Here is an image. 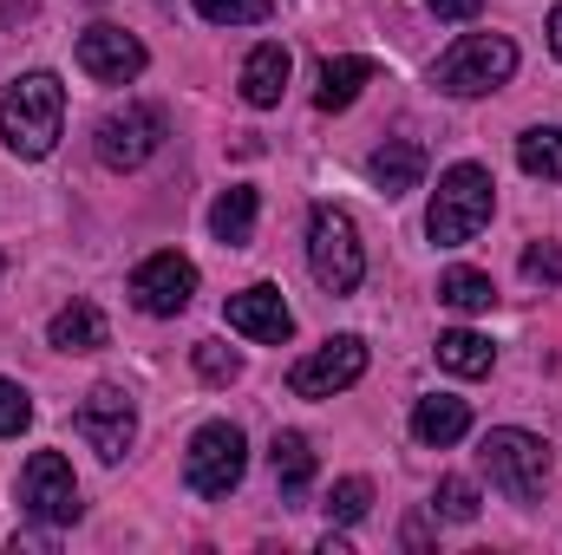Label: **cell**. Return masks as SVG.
I'll return each mask as SVG.
<instances>
[{"label": "cell", "mask_w": 562, "mask_h": 555, "mask_svg": "<svg viewBox=\"0 0 562 555\" xmlns=\"http://www.w3.org/2000/svg\"><path fill=\"white\" fill-rule=\"evenodd\" d=\"M517 163L543 183H562V125H530L517 138Z\"/></svg>", "instance_id": "7402d4cb"}, {"label": "cell", "mask_w": 562, "mask_h": 555, "mask_svg": "<svg viewBox=\"0 0 562 555\" xmlns=\"http://www.w3.org/2000/svg\"><path fill=\"white\" fill-rule=\"evenodd\" d=\"M223 320H229L236 333H249V340H262V347H281V340L294 333V314H288V301H281V287H269V281H256V287H243V294H229V307H223Z\"/></svg>", "instance_id": "4fadbf2b"}, {"label": "cell", "mask_w": 562, "mask_h": 555, "mask_svg": "<svg viewBox=\"0 0 562 555\" xmlns=\"http://www.w3.org/2000/svg\"><path fill=\"white\" fill-rule=\"evenodd\" d=\"M0 275H7V262H0Z\"/></svg>", "instance_id": "1f68e13d"}, {"label": "cell", "mask_w": 562, "mask_h": 555, "mask_svg": "<svg viewBox=\"0 0 562 555\" xmlns=\"http://www.w3.org/2000/svg\"><path fill=\"white\" fill-rule=\"evenodd\" d=\"M72 424H79V438H86L105 464H119V457L138 444V406H132L125 386H92Z\"/></svg>", "instance_id": "30bf717a"}, {"label": "cell", "mask_w": 562, "mask_h": 555, "mask_svg": "<svg viewBox=\"0 0 562 555\" xmlns=\"http://www.w3.org/2000/svg\"><path fill=\"white\" fill-rule=\"evenodd\" d=\"M373 79H380V66H373V59H360V53H340V59H327V66H321L314 105H321V112H347V105H353V99H360Z\"/></svg>", "instance_id": "9a60e30c"}, {"label": "cell", "mask_w": 562, "mask_h": 555, "mask_svg": "<svg viewBox=\"0 0 562 555\" xmlns=\"http://www.w3.org/2000/svg\"><path fill=\"white\" fill-rule=\"evenodd\" d=\"M438 366L458 373V380H484L497 366V347L484 333H471V327H451V333H438Z\"/></svg>", "instance_id": "ffe728a7"}, {"label": "cell", "mask_w": 562, "mask_h": 555, "mask_svg": "<svg viewBox=\"0 0 562 555\" xmlns=\"http://www.w3.org/2000/svg\"><path fill=\"white\" fill-rule=\"evenodd\" d=\"M360 373H367V340H360V333H334L327 347H314L307 360H294L288 393H294V399H334V393H347Z\"/></svg>", "instance_id": "9c48e42d"}, {"label": "cell", "mask_w": 562, "mask_h": 555, "mask_svg": "<svg viewBox=\"0 0 562 555\" xmlns=\"http://www.w3.org/2000/svg\"><path fill=\"white\" fill-rule=\"evenodd\" d=\"M288 72H294L288 46H281V39H262V46H256V53L243 59V99H249L256 112L281 105V92H288Z\"/></svg>", "instance_id": "5bb4252c"}, {"label": "cell", "mask_w": 562, "mask_h": 555, "mask_svg": "<svg viewBox=\"0 0 562 555\" xmlns=\"http://www.w3.org/2000/svg\"><path fill=\"white\" fill-rule=\"evenodd\" d=\"M196 13L210 26H262L269 20V0H196Z\"/></svg>", "instance_id": "4316f807"}, {"label": "cell", "mask_w": 562, "mask_h": 555, "mask_svg": "<svg viewBox=\"0 0 562 555\" xmlns=\"http://www.w3.org/2000/svg\"><path fill=\"white\" fill-rule=\"evenodd\" d=\"M144 59H150L144 39L138 33H125V26H112V20H99V26L79 33V66H86V79H99V86H125V79H138Z\"/></svg>", "instance_id": "7c38bea8"}, {"label": "cell", "mask_w": 562, "mask_h": 555, "mask_svg": "<svg viewBox=\"0 0 562 555\" xmlns=\"http://www.w3.org/2000/svg\"><path fill=\"white\" fill-rule=\"evenodd\" d=\"M367 177H373L386 196H406V190L425 183V150L413 138H386L373 157H367Z\"/></svg>", "instance_id": "2e32d148"}, {"label": "cell", "mask_w": 562, "mask_h": 555, "mask_svg": "<svg viewBox=\"0 0 562 555\" xmlns=\"http://www.w3.org/2000/svg\"><path fill=\"white\" fill-rule=\"evenodd\" d=\"M438 301L458 307V314H484V307L497 301V287H491L484 269H445V275H438Z\"/></svg>", "instance_id": "603a6c76"}, {"label": "cell", "mask_w": 562, "mask_h": 555, "mask_svg": "<svg viewBox=\"0 0 562 555\" xmlns=\"http://www.w3.org/2000/svg\"><path fill=\"white\" fill-rule=\"evenodd\" d=\"M20 510L33 523H46V530H59V523L79 517V477H72V464L59 451H33L26 457V471H20Z\"/></svg>", "instance_id": "52a82bcc"}, {"label": "cell", "mask_w": 562, "mask_h": 555, "mask_svg": "<svg viewBox=\"0 0 562 555\" xmlns=\"http://www.w3.org/2000/svg\"><path fill=\"white\" fill-rule=\"evenodd\" d=\"M46 340H53L59 353H99V347H105V314H99L92 301H72V307L53 314Z\"/></svg>", "instance_id": "d6986e66"}, {"label": "cell", "mask_w": 562, "mask_h": 555, "mask_svg": "<svg viewBox=\"0 0 562 555\" xmlns=\"http://www.w3.org/2000/svg\"><path fill=\"white\" fill-rule=\"evenodd\" d=\"M307 269L327 294H353L367 281V249H360V229H353L347 209L314 203V216H307Z\"/></svg>", "instance_id": "277c9868"}, {"label": "cell", "mask_w": 562, "mask_h": 555, "mask_svg": "<svg viewBox=\"0 0 562 555\" xmlns=\"http://www.w3.org/2000/svg\"><path fill=\"white\" fill-rule=\"evenodd\" d=\"M431 510H438L445 523H477V484H471V477H438Z\"/></svg>", "instance_id": "cb8c5ba5"}, {"label": "cell", "mask_w": 562, "mask_h": 555, "mask_svg": "<svg viewBox=\"0 0 562 555\" xmlns=\"http://www.w3.org/2000/svg\"><path fill=\"white\" fill-rule=\"evenodd\" d=\"M183 477H190V490H196V497H229V490L249 477V438H243L229 418L203 424V431L190 438Z\"/></svg>", "instance_id": "8992f818"}, {"label": "cell", "mask_w": 562, "mask_h": 555, "mask_svg": "<svg viewBox=\"0 0 562 555\" xmlns=\"http://www.w3.org/2000/svg\"><path fill=\"white\" fill-rule=\"evenodd\" d=\"M269 464H276L281 497H301V490L314 484V444H307L301 431H276V444H269Z\"/></svg>", "instance_id": "44dd1931"}, {"label": "cell", "mask_w": 562, "mask_h": 555, "mask_svg": "<svg viewBox=\"0 0 562 555\" xmlns=\"http://www.w3.org/2000/svg\"><path fill=\"white\" fill-rule=\"evenodd\" d=\"M196 373L210 380V386H229V380H243V353H229L223 340H196Z\"/></svg>", "instance_id": "484cf974"}, {"label": "cell", "mask_w": 562, "mask_h": 555, "mask_svg": "<svg viewBox=\"0 0 562 555\" xmlns=\"http://www.w3.org/2000/svg\"><path fill=\"white\" fill-rule=\"evenodd\" d=\"M425 7H431L438 20H471V13H477L484 0H425Z\"/></svg>", "instance_id": "f546056e"}, {"label": "cell", "mask_w": 562, "mask_h": 555, "mask_svg": "<svg viewBox=\"0 0 562 555\" xmlns=\"http://www.w3.org/2000/svg\"><path fill=\"white\" fill-rule=\"evenodd\" d=\"M256 190L249 183H236V190H223L216 203H210V236L223 242V249H249L256 242Z\"/></svg>", "instance_id": "ac0fdd59"}, {"label": "cell", "mask_w": 562, "mask_h": 555, "mask_svg": "<svg viewBox=\"0 0 562 555\" xmlns=\"http://www.w3.org/2000/svg\"><path fill=\"white\" fill-rule=\"evenodd\" d=\"M491 209H497L491 170H484V163H451V170L438 177L431 209H425V236H431L438 249H464V242L491 223Z\"/></svg>", "instance_id": "7a4b0ae2"}, {"label": "cell", "mask_w": 562, "mask_h": 555, "mask_svg": "<svg viewBox=\"0 0 562 555\" xmlns=\"http://www.w3.org/2000/svg\"><path fill=\"white\" fill-rule=\"evenodd\" d=\"M59 132H66V86L53 72H20L7 86V99H0V138H7V150L40 163V157H53Z\"/></svg>", "instance_id": "6da1fadb"}, {"label": "cell", "mask_w": 562, "mask_h": 555, "mask_svg": "<svg viewBox=\"0 0 562 555\" xmlns=\"http://www.w3.org/2000/svg\"><path fill=\"white\" fill-rule=\"evenodd\" d=\"M157 144H164V112L157 105H119L92 132V150H99L105 170H138V163L157 157Z\"/></svg>", "instance_id": "ba28073f"}, {"label": "cell", "mask_w": 562, "mask_h": 555, "mask_svg": "<svg viewBox=\"0 0 562 555\" xmlns=\"http://www.w3.org/2000/svg\"><path fill=\"white\" fill-rule=\"evenodd\" d=\"M517 72V39L510 33H464L445 59H438V92H451V99H484V92H497L504 79Z\"/></svg>", "instance_id": "5b68a950"}, {"label": "cell", "mask_w": 562, "mask_h": 555, "mask_svg": "<svg viewBox=\"0 0 562 555\" xmlns=\"http://www.w3.org/2000/svg\"><path fill=\"white\" fill-rule=\"evenodd\" d=\"M26 424H33V399H26V386L0 380V438H20Z\"/></svg>", "instance_id": "83f0119b"}, {"label": "cell", "mask_w": 562, "mask_h": 555, "mask_svg": "<svg viewBox=\"0 0 562 555\" xmlns=\"http://www.w3.org/2000/svg\"><path fill=\"white\" fill-rule=\"evenodd\" d=\"M550 53L562 59V0H557V13H550Z\"/></svg>", "instance_id": "4dcf8cb0"}, {"label": "cell", "mask_w": 562, "mask_h": 555, "mask_svg": "<svg viewBox=\"0 0 562 555\" xmlns=\"http://www.w3.org/2000/svg\"><path fill=\"white\" fill-rule=\"evenodd\" d=\"M477 464H484V477H491L510 503H537L543 484H550V444H543L537 431H524V424H497V431H484Z\"/></svg>", "instance_id": "3957f363"}, {"label": "cell", "mask_w": 562, "mask_h": 555, "mask_svg": "<svg viewBox=\"0 0 562 555\" xmlns=\"http://www.w3.org/2000/svg\"><path fill=\"white\" fill-rule=\"evenodd\" d=\"M321 510H327L334 523H360V517L373 510V484H367V477H340V484L327 490V503H321Z\"/></svg>", "instance_id": "d4e9b609"}, {"label": "cell", "mask_w": 562, "mask_h": 555, "mask_svg": "<svg viewBox=\"0 0 562 555\" xmlns=\"http://www.w3.org/2000/svg\"><path fill=\"white\" fill-rule=\"evenodd\" d=\"M524 275L543 281V287H562V242H537V249H524Z\"/></svg>", "instance_id": "f1b7e54d"}, {"label": "cell", "mask_w": 562, "mask_h": 555, "mask_svg": "<svg viewBox=\"0 0 562 555\" xmlns=\"http://www.w3.org/2000/svg\"><path fill=\"white\" fill-rule=\"evenodd\" d=\"M190 294H196V262L177 256V249H157V256H144L138 269H132V301H138L150 320L183 314Z\"/></svg>", "instance_id": "8fae6325"}, {"label": "cell", "mask_w": 562, "mask_h": 555, "mask_svg": "<svg viewBox=\"0 0 562 555\" xmlns=\"http://www.w3.org/2000/svg\"><path fill=\"white\" fill-rule=\"evenodd\" d=\"M464 431H471V406H464V399H451V393H431V399H419V406H413V438H419V444H431V451L458 444Z\"/></svg>", "instance_id": "e0dca14e"}]
</instances>
